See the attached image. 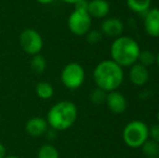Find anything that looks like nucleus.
<instances>
[{
    "instance_id": "obj_1",
    "label": "nucleus",
    "mask_w": 159,
    "mask_h": 158,
    "mask_svg": "<svg viewBox=\"0 0 159 158\" xmlns=\"http://www.w3.org/2000/svg\"><path fill=\"white\" fill-rule=\"evenodd\" d=\"M125 78L124 70L113 60H104L95 66L93 80L98 88L111 92L118 90Z\"/></svg>"
},
{
    "instance_id": "obj_2",
    "label": "nucleus",
    "mask_w": 159,
    "mask_h": 158,
    "mask_svg": "<svg viewBox=\"0 0 159 158\" xmlns=\"http://www.w3.org/2000/svg\"><path fill=\"white\" fill-rule=\"evenodd\" d=\"M78 117V110L70 101H60L49 110L47 122L55 131H64L74 126Z\"/></svg>"
},
{
    "instance_id": "obj_3",
    "label": "nucleus",
    "mask_w": 159,
    "mask_h": 158,
    "mask_svg": "<svg viewBox=\"0 0 159 158\" xmlns=\"http://www.w3.org/2000/svg\"><path fill=\"white\" fill-rule=\"evenodd\" d=\"M111 60L121 67H130L138 62L140 46L133 38L119 36L114 39L111 46Z\"/></svg>"
},
{
    "instance_id": "obj_4",
    "label": "nucleus",
    "mask_w": 159,
    "mask_h": 158,
    "mask_svg": "<svg viewBox=\"0 0 159 158\" xmlns=\"http://www.w3.org/2000/svg\"><path fill=\"white\" fill-rule=\"evenodd\" d=\"M148 139V126L142 120H131L122 130V141L131 148L141 147Z\"/></svg>"
},
{
    "instance_id": "obj_5",
    "label": "nucleus",
    "mask_w": 159,
    "mask_h": 158,
    "mask_svg": "<svg viewBox=\"0 0 159 158\" xmlns=\"http://www.w3.org/2000/svg\"><path fill=\"white\" fill-rule=\"evenodd\" d=\"M86 73L81 64L70 62L66 64L61 73V81L69 90H76L84 84Z\"/></svg>"
},
{
    "instance_id": "obj_6",
    "label": "nucleus",
    "mask_w": 159,
    "mask_h": 158,
    "mask_svg": "<svg viewBox=\"0 0 159 158\" xmlns=\"http://www.w3.org/2000/svg\"><path fill=\"white\" fill-rule=\"evenodd\" d=\"M67 26L70 33L76 36H84L92 26V17L86 9H77L69 14L67 19Z\"/></svg>"
},
{
    "instance_id": "obj_7",
    "label": "nucleus",
    "mask_w": 159,
    "mask_h": 158,
    "mask_svg": "<svg viewBox=\"0 0 159 158\" xmlns=\"http://www.w3.org/2000/svg\"><path fill=\"white\" fill-rule=\"evenodd\" d=\"M21 48L28 55H36L41 52L43 48V39L41 35L34 28H26L19 37Z\"/></svg>"
},
{
    "instance_id": "obj_8",
    "label": "nucleus",
    "mask_w": 159,
    "mask_h": 158,
    "mask_svg": "<svg viewBox=\"0 0 159 158\" xmlns=\"http://www.w3.org/2000/svg\"><path fill=\"white\" fill-rule=\"evenodd\" d=\"M107 108L114 114L120 115L125 113V111L128 107V102L125 95L118 90L111 91L107 92L106 95V101H105Z\"/></svg>"
},
{
    "instance_id": "obj_9",
    "label": "nucleus",
    "mask_w": 159,
    "mask_h": 158,
    "mask_svg": "<svg viewBox=\"0 0 159 158\" xmlns=\"http://www.w3.org/2000/svg\"><path fill=\"white\" fill-rule=\"evenodd\" d=\"M125 26L121 20L117 17H107L104 19L101 24V33L103 36L111 37V38H117L119 36H122Z\"/></svg>"
},
{
    "instance_id": "obj_10",
    "label": "nucleus",
    "mask_w": 159,
    "mask_h": 158,
    "mask_svg": "<svg viewBox=\"0 0 159 158\" xmlns=\"http://www.w3.org/2000/svg\"><path fill=\"white\" fill-rule=\"evenodd\" d=\"M144 29L148 36L159 37V8H151L144 14Z\"/></svg>"
},
{
    "instance_id": "obj_11",
    "label": "nucleus",
    "mask_w": 159,
    "mask_h": 158,
    "mask_svg": "<svg viewBox=\"0 0 159 158\" xmlns=\"http://www.w3.org/2000/svg\"><path fill=\"white\" fill-rule=\"evenodd\" d=\"M48 128L49 124L47 122V119L38 116L28 119L25 124V131L33 138L42 137L48 132Z\"/></svg>"
},
{
    "instance_id": "obj_12",
    "label": "nucleus",
    "mask_w": 159,
    "mask_h": 158,
    "mask_svg": "<svg viewBox=\"0 0 159 158\" xmlns=\"http://www.w3.org/2000/svg\"><path fill=\"white\" fill-rule=\"evenodd\" d=\"M149 79V73L147 67L140 63H134L133 65L130 66L129 70V80L134 84V86H144Z\"/></svg>"
},
{
    "instance_id": "obj_13",
    "label": "nucleus",
    "mask_w": 159,
    "mask_h": 158,
    "mask_svg": "<svg viewBox=\"0 0 159 158\" xmlns=\"http://www.w3.org/2000/svg\"><path fill=\"white\" fill-rule=\"evenodd\" d=\"M111 6L106 0H90L88 1L87 11L91 17L94 19H105L108 15Z\"/></svg>"
},
{
    "instance_id": "obj_14",
    "label": "nucleus",
    "mask_w": 159,
    "mask_h": 158,
    "mask_svg": "<svg viewBox=\"0 0 159 158\" xmlns=\"http://www.w3.org/2000/svg\"><path fill=\"white\" fill-rule=\"evenodd\" d=\"M127 6L132 12L144 15L151 9L152 0H127Z\"/></svg>"
},
{
    "instance_id": "obj_15",
    "label": "nucleus",
    "mask_w": 159,
    "mask_h": 158,
    "mask_svg": "<svg viewBox=\"0 0 159 158\" xmlns=\"http://www.w3.org/2000/svg\"><path fill=\"white\" fill-rule=\"evenodd\" d=\"M36 93H37L38 97L41 100H49L53 97L54 93V89L53 86L48 81H39L36 84Z\"/></svg>"
},
{
    "instance_id": "obj_16",
    "label": "nucleus",
    "mask_w": 159,
    "mask_h": 158,
    "mask_svg": "<svg viewBox=\"0 0 159 158\" xmlns=\"http://www.w3.org/2000/svg\"><path fill=\"white\" fill-rule=\"evenodd\" d=\"M141 151L146 157H158L159 154V143L155 142L152 139H147L141 145Z\"/></svg>"
},
{
    "instance_id": "obj_17",
    "label": "nucleus",
    "mask_w": 159,
    "mask_h": 158,
    "mask_svg": "<svg viewBox=\"0 0 159 158\" xmlns=\"http://www.w3.org/2000/svg\"><path fill=\"white\" fill-rule=\"evenodd\" d=\"M30 68L35 74H42L47 68V60L41 54L33 55L32 61H30Z\"/></svg>"
},
{
    "instance_id": "obj_18",
    "label": "nucleus",
    "mask_w": 159,
    "mask_h": 158,
    "mask_svg": "<svg viewBox=\"0 0 159 158\" xmlns=\"http://www.w3.org/2000/svg\"><path fill=\"white\" fill-rule=\"evenodd\" d=\"M37 158H60V154L54 145L47 143L40 146Z\"/></svg>"
},
{
    "instance_id": "obj_19",
    "label": "nucleus",
    "mask_w": 159,
    "mask_h": 158,
    "mask_svg": "<svg viewBox=\"0 0 159 158\" xmlns=\"http://www.w3.org/2000/svg\"><path fill=\"white\" fill-rule=\"evenodd\" d=\"M138 63L144 65L145 67H148L156 63V55L151 50H141L138 57Z\"/></svg>"
},
{
    "instance_id": "obj_20",
    "label": "nucleus",
    "mask_w": 159,
    "mask_h": 158,
    "mask_svg": "<svg viewBox=\"0 0 159 158\" xmlns=\"http://www.w3.org/2000/svg\"><path fill=\"white\" fill-rule=\"evenodd\" d=\"M106 95H107L106 91L102 90V89L96 87L94 90L91 92L90 101H91V103L94 104V105H101V104L105 103V101H106Z\"/></svg>"
},
{
    "instance_id": "obj_21",
    "label": "nucleus",
    "mask_w": 159,
    "mask_h": 158,
    "mask_svg": "<svg viewBox=\"0 0 159 158\" xmlns=\"http://www.w3.org/2000/svg\"><path fill=\"white\" fill-rule=\"evenodd\" d=\"M84 36H86V40L89 44L98 43L103 38V34L101 33V30H96V29H90Z\"/></svg>"
},
{
    "instance_id": "obj_22",
    "label": "nucleus",
    "mask_w": 159,
    "mask_h": 158,
    "mask_svg": "<svg viewBox=\"0 0 159 158\" xmlns=\"http://www.w3.org/2000/svg\"><path fill=\"white\" fill-rule=\"evenodd\" d=\"M148 138L159 143V124L148 127Z\"/></svg>"
},
{
    "instance_id": "obj_23",
    "label": "nucleus",
    "mask_w": 159,
    "mask_h": 158,
    "mask_svg": "<svg viewBox=\"0 0 159 158\" xmlns=\"http://www.w3.org/2000/svg\"><path fill=\"white\" fill-rule=\"evenodd\" d=\"M7 156V151L6 147L2 143H0V158H4Z\"/></svg>"
},
{
    "instance_id": "obj_24",
    "label": "nucleus",
    "mask_w": 159,
    "mask_h": 158,
    "mask_svg": "<svg viewBox=\"0 0 159 158\" xmlns=\"http://www.w3.org/2000/svg\"><path fill=\"white\" fill-rule=\"evenodd\" d=\"M63 2H65V3H68V4H74L75 6L76 3H78V2L82 1V0H62Z\"/></svg>"
},
{
    "instance_id": "obj_25",
    "label": "nucleus",
    "mask_w": 159,
    "mask_h": 158,
    "mask_svg": "<svg viewBox=\"0 0 159 158\" xmlns=\"http://www.w3.org/2000/svg\"><path fill=\"white\" fill-rule=\"evenodd\" d=\"M37 2H39V3L41 4H49V3H52L54 0H36Z\"/></svg>"
},
{
    "instance_id": "obj_26",
    "label": "nucleus",
    "mask_w": 159,
    "mask_h": 158,
    "mask_svg": "<svg viewBox=\"0 0 159 158\" xmlns=\"http://www.w3.org/2000/svg\"><path fill=\"white\" fill-rule=\"evenodd\" d=\"M156 64H157L158 67H159V51H158L157 54H156Z\"/></svg>"
},
{
    "instance_id": "obj_27",
    "label": "nucleus",
    "mask_w": 159,
    "mask_h": 158,
    "mask_svg": "<svg viewBox=\"0 0 159 158\" xmlns=\"http://www.w3.org/2000/svg\"><path fill=\"white\" fill-rule=\"evenodd\" d=\"M4 158H19L17 156H6Z\"/></svg>"
},
{
    "instance_id": "obj_28",
    "label": "nucleus",
    "mask_w": 159,
    "mask_h": 158,
    "mask_svg": "<svg viewBox=\"0 0 159 158\" xmlns=\"http://www.w3.org/2000/svg\"><path fill=\"white\" fill-rule=\"evenodd\" d=\"M157 121H158V124H159V111H158V113H157Z\"/></svg>"
},
{
    "instance_id": "obj_29",
    "label": "nucleus",
    "mask_w": 159,
    "mask_h": 158,
    "mask_svg": "<svg viewBox=\"0 0 159 158\" xmlns=\"http://www.w3.org/2000/svg\"><path fill=\"white\" fill-rule=\"evenodd\" d=\"M146 158H158V157H146Z\"/></svg>"
},
{
    "instance_id": "obj_30",
    "label": "nucleus",
    "mask_w": 159,
    "mask_h": 158,
    "mask_svg": "<svg viewBox=\"0 0 159 158\" xmlns=\"http://www.w3.org/2000/svg\"><path fill=\"white\" fill-rule=\"evenodd\" d=\"M0 30H1V26H0Z\"/></svg>"
},
{
    "instance_id": "obj_31",
    "label": "nucleus",
    "mask_w": 159,
    "mask_h": 158,
    "mask_svg": "<svg viewBox=\"0 0 159 158\" xmlns=\"http://www.w3.org/2000/svg\"><path fill=\"white\" fill-rule=\"evenodd\" d=\"M158 158H159V154H158Z\"/></svg>"
},
{
    "instance_id": "obj_32",
    "label": "nucleus",
    "mask_w": 159,
    "mask_h": 158,
    "mask_svg": "<svg viewBox=\"0 0 159 158\" xmlns=\"http://www.w3.org/2000/svg\"></svg>"
}]
</instances>
